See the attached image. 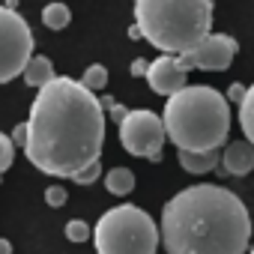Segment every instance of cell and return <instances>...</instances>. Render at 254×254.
<instances>
[{"label": "cell", "instance_id": "1", "mask_svg": "<svg viewBox=\"0 0 254 254\" xmlns=\"http://www.w3.org/2000/svg\"><path fill=\"white\" fill-rule=\"evenodd\" d=\"M105 144V105L75 78H54L30 105L24 156L48 177L72 180L99 162Z\"/></svg>", "mask_w": 254, "mask_h": 254}, {"label": "cell", "instance_id": "2", "mask_svg": "<svg viewBox=\"0 0 254 254\" xmlns=\"http://www.w3.org/2000/svg\"><path fill=\"white\" fill-rule=\"evenodd\" d=\"M162 242L168 254H245L251 215L224 186H189L162 209Z\"/></svg>", "mask_w": 254, "mask_h": 254}, {"label": "cell", "instance_id": "3", "mask_svg": "<svg viewBox=\"0 0 254 254\" xmlns=\"http://www.w3.org/2000/svg\"><path fill=\"white\" fill-rule=\"evenodd\" d=\"M168 138L177 150H218L230 132V105L209 84H189L165 102L162 111Z\"/></svg>", "mask_w": 254, "mask_h": 254}, {"label": "cell", "instance_id": "4", "mask_svg": "<svg viewBox=\"0 0 254 254\" xmlns=\"http://www.w3.org/2000/svg\"><path fill=\"white\" fill-rule=\"evenodd\" d=\"M135 24L162 54L197 48L212 27V0H135Z\"/></svg>", "mask_w": 254, "mask_h": 254}, {"label": "cell", "instance_id": "5", "mask_svg": "<svg viewBox=\"0 0 254 254\" xmlns=\"http://www.w3.org/2000/svg\"><path fill=\"white\" fill-rule=\"evenodd\" d=\"M162 227L135 203H120L102 212L93 227L96 254H156Z\"/></svg>", "mask_w": 254, "mask_h": 254}, {"label": "cell", "instance_id": "6", "mask_svg": "<svg viewBox=\"0 0 254 254\" xmlns=\"http://www.w3.org/2000/svg\"><path fill=\"white\" fill-rule=\"evenodd\" d=\"M33 57V33L27 21L12 9L0 6V84H9L24 75Z\"/></svg>", "mask_w": 254, "mask_h": 254}, {"label": "cell", "instance_id": "7", "mask_svg": "<svg viewBox=\"0 0 254 254\" xmlns=\"http://www.w3.org/2000/svg\"><path fill=\"white\" fill-rule=\"evenodd\" d=\"M165 141H168L165 120L156 111H150V108H135L120 123V144H123L126 153H132V156L159 162Z\"/></svg>", "mask_w": 254, "mask_h": 254}, {"label": "cell", "instance_id": "8", "mask_svg": "<svg viewBox=\"0 0 254 254\" xmlns=\"http://www.w3.org/2000/svg\"><path fill=\"white\" fill-rule=\"evenodd\" d=\"M236 39L230 33H209L197 48L180 54V63L186 69H203V72H224L236 57Z\"/></svg>", "mask_w": 254, "mask_h": 254}, {"label": "cell", "instance_id": "9", "mask_svg": "<svg viewBox=\"0 0 254 254\" xmlns=\"http://www.w3.org/2000/svg\"><path fill=\"white\" fill-rule=\"evenodd\" d=\"M147 84L153 93L159 96H174L180 93L183 87H189V69L180 63L177 54H162L150 63V72H147Z\"/></svg>", "mask_w": 254, "mask_h": 254}, {"label": "cell", "instance_id": "10", "mask_svg": "<svg viewBox=\"0 0 254 254\" xmlns=\"http://www.w3.org/2000/svg\"><path fill=\"white\" fill-rule=\"evenodd\" d=\"M221 162H224L227 174L245 177L254 168V144L251 141H233V144H227V150L221 153Z\"/></svg>", "mask_w": 254, "mask_h": 254}, {"label": "cell", "instance_id": "11", "mask_svg": "<svg viewBox=\"0 0 254 254\" xmlns=\"http://www.w3.org/2000/svg\"><path fill=\"white\" fill-rule=\"evenodd\" d=\"M21 78H24V84H27V87H36V90H42V87H48V84L57 78V75H54V63H51L45 54H33Z\"/></svg>", "mask_w": 254, "mask_h": 254}, {"label": "cell", "instance_id": "12", "mask_svg": "<svg viewBox=\"0 0 254 254\" xmlns=\"http://www.w3.org/2000/svg\"><path fill=\"white\" fill-rule=\"evenodd\" d=\"M180 165H183V171H189V174H194V177H200V174H209L215 165H218V150H206V153H191V150H180Z\"/></svg>", "mask_w": 254, "mask_h": 254}, {"label": "cell", "instance_id": "13", "mask_svg": "<svg viewBox=\"0 0 254 254\" xmlns=\"http://www.w3.org/2000/svg\"><path fill=\"white\" fill-rule=\"evenodd\" d=\"M105 189H108L111 194H117V197L129 194V191L135 189V174H132L129 168H111V171L105 174Z\"/></svg>", "mask_w": 254, "mask_h": 254}, {"label": "cell", "instance_id": "14", "mask_svg": "<svg viewBox=\"0 0 254 254\" xmlns=\"http://www.w3.org/2000/svg\"><path fill=\"white\" fill-rule=\"evenodd\" d=\"M239 129H242L245 141L254 144V84L248 87L245 99L239 102Z\"/></svg>", "mask_w": 254, "mask_h": 254}, {"label": "cell", "instance_id": "15", "mask_svg": "<svg viewBox=\"0 0 254 254\" xmlns=\"http://www.w3.org/2000/svg\"><path fill=\"white\" fill-rule=\"evenodd\" d=\"M69 21H72V12L66 3H48L42 9V24L48 30H63V27H69Z\"/></svg>", "mask_w": 254, "mask_h": 254}, {"label": "cell", "instance_id": "16", "mask_svg": "<svg viewBox=\"0 0 254 254\" xmlns=\"http://www.w3.org/2000/svg\"><path fill=\"white\" fill-rule=\"evenodd\" d=\"M81 84L90 90V93H99V90H105L108 87V69L105 66H87L84 69V75H81Z\"/></svg>", "mask_w": 254, "mask_h": 254}, {"label": "cell", "instance_id": "17", "mask_svg": "<svg viewBox=\"0 0 254 254\" xmlns=\"http://www.w3.org/2000/svg\"><path fill=\"white\" fill-rule=\"evenodd\" d=\"M12 159H15V141H12V135H3V132H0V177L9 171Z\"/></svg>", "mask_w": 254, "mask_h": 254}, {"label": "cell", "instance_id": "18", "mask_svg": "<svg viewBox=\"0 0 254 254\" xmlns=\"http://www.w3.org/2000/svg\"><path fill=\"white\" fill-rule=\"evenodd\" d=\"M90 236H93V227H90L87 221L72 218V221L66 224V239H69V242H87Z\"/></svg>", "mask_w": 254, "mask_h": 254}, {"label": "cell", "instance_id": "19", "mask_svg": "<svg viewBox=\"0 0 254 254\" xmlns=\"http://www.w3.org/2000/svg\"><path fill=\"white\" fill-rule=\"evenodd\" d=\"M102 177V162H93V165H87L84 171H78L75 177H72V183H78V186H90V183H96Z\"/></svg>", "mask_w": 254, "mask_h": 254}, {"label": "cell", "instance_id": "20", "mask_svg": "<svg viewBox=\"0 0 254 254\" xmlns=\"http://www.w3.org/2000/svg\"><path fill=\"white\" fill-rule=\"evenodd\" d=\"M66 200H69V194H66V189H63L60 183H54V186L45 189V203H48L51 209H60Z\"/></svg>", "mask_w": 254, "mask_h": 254}, {"label": "cell", "instance_id": "21", "mask_svg": "<svg viewBox=\"0 0 254 254\" xmlns=\"http://www.w3.org/2000/svg\"><path fill=\"white\" fill-rule=\"evenodd\" d=\"M102 105H105V111H111V117H114L117 123H123V120H126V114H129L123 105H117V102H111V99H102Z\"/></svg>", "mask_w": 254, "mask_h": 254}, {"label": "cell", "instance_id": "22", "mask_svg": "<svg viewBox=\"0 0 254 254\" xmlns=\"http://www.w3.org/2000/svg\"><path fill=\"white\" fill-rule=\"evenodd\" d=\"M147 72H150V63H147L144 57H138V60L132 63V75H135V78H147Z\"/></svg>", "mask_w": 254, "mask_h": 254}, {"label": "cell", "instance_id": "23", "mask_svg": "<svg viewBox=\"0 0 254 254\" xmlns=\"http://www.w3.org/2000/svg\"><path fill=\"white\" fill-rule=\"evenodd\" d=\"M12 141H15V144H21V147L27 144V123H18V126H15V132H12Z\"/></svg>", "mask_w": 254, "mask_h": 254}, {"label": "cell", "instance_id": "24", "mask_svg": "<svg viewBox=\"0 0 254 254\" xmlns=\"http://www.w3.org/2000/svg\"><path fill=\"white\" fill-rule=\"evenodd\" d=\"M245 93H248V87H242V84H230V99H233V102H242Z\"/></svg>", "mask_w": 254, "mask_h": 254}, {"label": "cell", "instance_id": "25", "mask_svg": "<svg viewBox=\"0 0 254 254\" xmlns=\"http://www.w3.org/2000/svg\"><path fill=\"white\" fill-rule=\"evenodd\" d=\"M0 254H12V245H9V239H0Z\"/></svg>", "mask_w": 254, "mask_h": 254}, {"label": "cell", "instance_id": "26", "mask_svg": "<svg viewBox=\"0 0 254 254\" xmlns=\"http://www.w3.org/2000/svg\"><path fill=\"white\" fill-rule=\"evenodd\" d=\"M251 254H254V245H251Z\"/></svg>", "mask_w": 254, "mask_h": 254}]
</instances>
